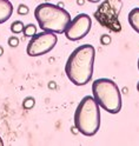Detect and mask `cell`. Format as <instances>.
<instances>
[{
	"mask_svg": "<svg viewBox=\"0 0 139 146\" xmlns=\"http://www.w3.org/2000/svg\"><path fill=\"white\" fill-rule=\"evenodd\" d=\"M96 50L90 44L81 45L73 51L65 64V73L76 86H84L93 76Z\"/></svg>",
	"mask_w": 139,
	"mask_h": 146,
	"instance_id": "obj_1",
	"label": "cell"
},
{
	"mask_svg": "<svg viewBox=\"0 0 139 146\" xmlns=\"http://www.w3.org/2000/svg\"><path fill=\"white\" fill-rule=\"evenodd\" d=\"M100 106L93 96L81 99L74 112V126L79 133L86 137L94 135L100 129Z\"/></svg>",
	"mask_w": 139,
	"mask_h": 146,
	"instance_id": "obj_2",
	"label": "cell"
},
{
	"mask_svg": "<svg viewBox=\"0 0 139 146\" xmlns=\"http://www.w3.org/2000/svg\"><path fill=\"white\" fill-rule=\"evenodd\" d=\"M34 18L41 31H50L57 34L65 32L71 21L70 13L64 7L53 5L51 3H43L34 10Z\"/></svg>",
	"mask_w": 139,
	"mask_h": 146,
	"instance_id": "obj_3",
	"label": "cell"
},
{
	"mask_svg": "<svg viewBox=\"0 0 139 146\" xmlns=\"http://www.w3.org/2000/svg\"><path fill=\"white\" fill-rule=\"evenodd\" d=\"M92 96L104 111L117 114L123 106L122 93L118 85L108 78H99L92 83Z\"/></svg>",
	"mask_w": 139,
	"mask_h": 146,
	"instance_id": "obj_4",
	"label": "cell"
},
{
	"mask_svg": "<svg viewBox=\"0 0 139 146\" xmlns=\"http://www.w3.org/2000/svg\"><path fill=\"white\" fill-rule=\"evenodd\" d=\"M58 41L57 33L50 31H41L31 36V40L27 45L26 52L30 57H40L51 52Z\"/></svg>",
	"mask_w": 139,
	"mask_h": 146,
	"instance_id": "obj_5",
	"label": "cell"
},
{
	"mask_svg": "<svg viewBox=\"0 0 139 146\" xmlns=\"http://www.w3.org/2000/svg\"><path fill=\"white\" fill-rule=\"evenodd\" d=\"M92 27V19L86 13H79L69 23L66 30H65V36L71 41H78L88 34Z\"/></svg>",
	"mask_w": 139,
	"mask_h": 146,
	"instance_id": "obj_6",
	"label": "cell"
},
{
	"mask_svg": "<svg viewBox=\"0 0 139 146\" xmlns=\"http://www.w3.org/2000/svg\"><path fill=\"white\" fill-rule=\"evenodd\" d=\"M13 13V5L10 0H0V24L6 23Z\"/></svg>",
	"mask_w": 139,
	"mask_h": 146,
	"instance_id": "obj_7",
	"label": "cell"
},
{
	"mask_svg": "<svg viewBox=\"0 0 139 146\" xmlns=\"http://www.w3.org/2000/svg\"><path fill=\"white\" fill-rule=\"evenodd\" d=\"M127 20H128L130 26H131L137 33H139V7H134L130 11Z\"/></svg>",
	"mask_w": 139,
	"mask_h": 146,
	"instance_id": "obj_8",
	"label": "cell"
},
{
	"mask_svg": "<svg viewBox=\"0 0 139 146\" xmlns=\"http://www.w3.org/2000/svg\"><path fill=\"white\" fill-rule=\"evenodd\" d=\"M24 24L20 21V20H15L11 24V32L14 33V34H19V33H23L24 31Z\"/></svg>",
	"mask_w": 139,
	"mask_h": 146,
	"instance_id": "obj_9",
	"label": "cell"
},
{
	"mask_svg": "<svg viewBox=\"0 0 139 146\" xmlns=\"http://www.w3.org/2000/svg\"><path fill=\"white\" fill-rule=\"evenodd\" d=\"M23 33H24L25 36H33V35L37 33V27H35V25H33V24L26 25V26L24 27Z\"/></svg>",
	"mask_w": 139,
	"mask_h": 146,
	"instance_id": "obj_10",
	"label": "cell"
},
{
	"mask_svg": "<svg viewBox=\"0 0 139 146\" xmlns=\"http://www.w3.org/2000/svg\"><path fill=\"white\" fill-rule=\"evenodd\" d=\"M35 105V99L33 97H26L23 100V107L25 110H32Z\"/></svg>",
	"mask_w": 139,
	"mask_h": 146,
	"instance_id": "obj_11",
	"label": "cell"
},
{
	"mask_svg": "<svg viewBox=\"0 0 139 146\" xmlns=\"http://www.w3.org/2000/svg\"><path fill=\"white\" fill-rule=\"evenodd\" d=\"M29 12H30V8L24 4H20L17 8V13L19 15H26V14H29Z\"/></svg>",
	"mask_w": 139,
	"mask_h": 146,
	"instance_id": "obj_12",
	"label": "cell"
},
{
	"mask_svg": "<svg viewBox=\"0 0 139 146\" xmlns=\"http://www.w3.org/2000/svg\"><path fill=\"white\" fill-rule=\"evenodd\" d=\"M111 41H112V39H111V36L108 34H104V35L100 36V42H101V45H104V46L110 45Z\"/></svg>",
	"mask_w": 139,
	"mask_h": 146,
	"instance_id": "obj_13",
	"label": "cell"
},
{
	"mask_svg": "<svg viewBox=\"0 0 139 146\" xmlns=\"http://www.w3.org/2000/svg\"><path fill=\"white\" fill-rule=\"evenodd\" d=\"M8 45H10L11 47H17L18 45H19V39H18V36L15 35H12L8 38Z\"/></svg>",
	"mask_w": 139,
	"mask_h": 146,
	"instance_id": "obj_14",
	"label": "cell"
},
{
	"mask_svg": "<svg viewBox=\"0 0 139 146\" xmlns=\"http://www.w3.org/2000/svg\"><path fill=\"white\" fill-rule=\"evenodd\" d=\"M55 87H57V84H55L54 81H50V83H49V88L50 90H54Z\"/></svg>",
	"mask_w": 139,
	"mask_h": 146,
	"instance_id": "obj_15",
	"label": "cell"
},
{
	"mask_svg": "<svg viewBox=\"0 0 139 146\" xmlns=\"http://www.w3.org/2000/svg\"><path fill=\"white\" fill-rule=\"evenodd\" d=\"M71 132H72L73 134H78V133H79V131H78V129H77L76 126H72V127H71Z\"/></svg>",
	"mask_w": 139,
	"mask_h": 146,
	"instance_id": "obj_16",
	"label": "cell"
},
{
	"mask_svg": "<svg viewBox=\"0 0 139 146\" xmlns=\"http://www.w3.org/2000/svg\"><path fill=\"white\" fill-rule=\"evenodd\" d=\"M85 4V0H77V5L78 6H82Z\"/></svg>",
	"mask_w": 139,
	"mask_h": 146,
	"instance_id": "obj_17",
	"label": "cell"
},
{
	"mask_svg": "<svg viewBox=\"0 0 139 146\" xmlns=\"http://www.w3.org/2000/svg\"><path fill=\"white\" fill-rule=\"evenodd\" d=\"M3 54H4V48H3L1 46H0V57H1Z\"/></svg>",
	"mask_w": 139,
	"mask_h": 146,
	"instance_id": "obj_18",
	"label": "cell"
},
{
	"mask_svg": "<svg viewBox=\"0 0 139 146\" xmlns=\"http://www.w3.org/2000/svg\"><path fill=\"white\" fill-rule=\"evenodd\" d=\"M87 1H90V3H99L100 0H87Z\"/></svg>",
	"mask_w": 139,
	"mask_h": 146,
	"instance_id": "obj_19",
	"label": "cell"
},
{
	"mask_svg": "<svg viewBox=\"0 0 139 146\" xmlns=\"http://www.w3.org/2000/svg\"><path fill=\"white\" fill-rule=\"evenodd\" d=\"M58 6H59V7H64L65 5H64V3H61V1H60V3H58Z\"/></svg>",
	"mask_w": 139,
	"mask_h": 146,
	"instance_id": "obj_20",
	"label": "cell"
},
{
	"mask_svg": "<svg viewBox=\"0 0 139 146\" xmlns=\"http://www.w3.org/2000/svg\"><path fill=\"white\" fill-rule=\"evenodd\" d=\"M0 146H4V141L1 139V137H0Z\"/></svg>",
	"mask_w": 139,
	"mask_h": 146,
	"instance_id": "obj_21",
	"label": "cell"
},
{
	"mask_svg": "<svg viewBox=\"0 0 139 146\" xmlns=\"http://www.w3.org/2000/svg\"><path fill=\"white\" fill-rule=\"evenodd\" d=\"M137 91L139 92V81H138V84H137Z\"/></svg>",
	"mask_w": 139,
	"mask_h": 146,
	"instance_id": "obj_22",
	"label": "cell"
},
{
	"mask_svg": "<svg viewBox=\"0 0 139 146\" xmlns=\"http://www.w3.org/2000/svg\"><path fill=\"white\" fill-rule=\"evenodd\" d=\"M138 71H139V58H138Z\"/></svg>",
	"mask_w": 139,
	"mask_h": 146,
	"instance_id": "obj_23",
	"label": "cell"
}]
</instances>
